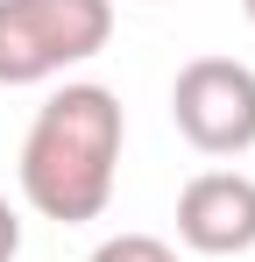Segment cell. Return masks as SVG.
Wrapping results in <instances>:
<instances>
[{"label": "cell", "mask_w": 255, "mask_h": 262, "mask_svg": "<svg viewBox=\"0 0 255 262\" xmlns=\"http://www.w3.org/2000/svg\"><path fill=\"white\" fill-rule=\"evenodd\" d=\"M121 92L114 85H92V78H64L36 106V121L22 135V199L36 206L42 220L57 227H85V220L107 213L114 199V170H121Z\"/></svg>", "instance_id": "cell-1"}, {"label": "cell", "mask_w": 255, "mask_h": 262, "mask_svg": "<svg viewBox=\"0 0 255 262\" xmlns=\"http://www.w3.org/2000/svg\"><path fill=\"white\" fill-rule=\"evenodd\" d=\"M114 36V0H0V85H50L99 57Z\"/></svg>", "instance_id": "cell-2"}, {"label": "cell", "mask_w": 255, "mask_h": 262, "mask_svg": "<svg viewBox=\"0 0 255 262\" xmlns=\"http://www.w3.org/2000/svg\"><path fill=\"white\" fill-rule=\"evenodd\" d=\"M170 121L199 156H248L255 149V64L192 57L170 85Z\"/></svg>", "instance_id": "cell-3"}, {"label": "cell", "mask_w": 255, "mask_h": 262, "mask_svg": "<svg viewBox=\"0 0 255 262\" xmlns=\"http://www.w3.org/2000/svg\"><path fill=\"white\" fill-rule=\"evenodd\" d=\"M177 241L192 255L241 262L255 248V177L248 170H199L177 191Z\"/></svg>", "instance_id": "cell-4"}, {"label": "cell", "mask_w": 255, "mask_h": 262, "mask_svg": "<svg viewBox=\"0 0 255 262\" xmlns=\"http://www.w3.org/2000/svg\"><path fill=\"white\" fill-rule=\"evenodd\" d=\"M85 262H177V248H170L163 234H135L128 227V234H107Z\"/></svg>", "instance_id": "cell-5"}, {"label": "cell", "mask_w": 255, "mask_h": 262, "mask_svg": "<svg viewBox=\"0 0 255 262\" xmlns=\"http://www.w3.org/2000/svg\"><path fill=\"white\" fill-rule=\"evenodd\" d=\"M22 255V213L7 206V191H0V262H14Z\"/></svg>", "instance_id": "cell-6"}, {"label": "cell", "mask_w": 255, "mask_h": 262, "mask_svg": "<svg viewBox=\"0 0 255 262\" xmlns=\"http://www.w3.org/2000/svg\"><path fill=\"white\" fill-rule=\"evenodd\" d=\"M241 14H248V21H255V0H241Z\"/></svg>", "instance_id": "cell-7"}]
</instances>
